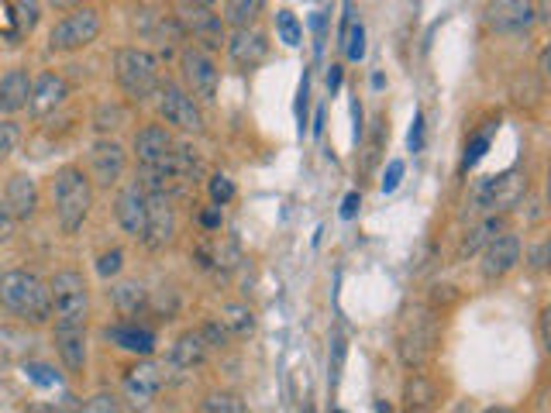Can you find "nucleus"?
Returning <instances> with one entry per match:
<instances>
[{"label":"nucleus","instance_id":"5701e85b","mask_svg":"<svg viewBox=\"0 0 551 413\" xmlns=\"http://www.w3.org/2000/svg\"><path fill=\"white\" fill-rule=\"evenodd\" d=\"M28 97H31V73L28 69H7L0 76V114L11 118V114H21L28 107Z\"/></svg>","mask_w":551,"mask_h":413},{"label":"nucleus","instance_id":"09e8293b","mask_svg":"<svg viewBox=\"0 0 551 413\" xmlns=\"http://www.w3.org/2000/svg\"><path fill=\"white\" fill-rule=\"evenodd\" d=\"M324 25H328V18L317 11L314 18H310V28H314V38H317V56H321V49H324Z\"/></svg>","mask_w":551,"mask_h":413},{"label":"nucleus","instance_id":"20e7f679","mask_svg":"<svg viewBox=\"0 0 551 413\" xmlns=\"http://www.w3.org/2000/svg\"><path fill=\"white\" fill-rule=\"evenodd\" d=\"M114 80L124 97L131 104H145V100L155 97L162 83V73H159V59L145 49H135V45H124V49L114 52Z\"/></svg>","mask_w":551,"mask_h":413},{"label":"nucleus","instance_id":"4c0bfd02","mask_svg":"<svg viewBox=\"0 0 551 413\" xmlns=\"http://www.w3.org/2000/svg\"><path fill=\"white\" fill-rule=\"evenodd\" d=\"M490 142H493V128H486L483 135H476V138H472L469 152H465V159H462V169L479 166V159H483V155H486V148H490Z\"/></svg>","mask_w":551,"mask_h":413},{"label":"nucleus","instance_id":"7c9ffc66","mask_svg":"<svg viewBox=\"0 0 551 413\" xmlns=\"http://www.w3.org/2000/svg\"><path fill=\"white\" fill-rule=\"evenodd\" d=\"M341 49H345L348 62L366 59V28H362V21H348V25L341 28Z\"/></svg>","mask_w":551,"mask_h":413},{"label":"nucleus","instance_id":"393cba45","mask_svg":"<svg viewBox=\"0 0 551 413\" xmlns=\"http://www.w3.org/2000/svg\"><path fill=\"white\" fill-rule=\"evenodd\" d=\"M207 341H204V334L200 331H186L176 338V345H173V365L176 369H197V365H204L207 362Z\"/></svg>","mask_w":551,"mask_h":413},{"label":"nucleus","instance_id":"9d476101","mask_svg":"<svg viewBox=\"0 0 551 413\" xmlns=\"http://www.w3.org/2000/svg\"><path fill=\"white\" fill-rule=\"evenodd\" d=\"M180 73H183V87L190 90L200 104H214L217 87H221V69H217L214 62V52L200 49V45H183Z\"/></svg>","mask_w":551,"mask_h":413},{"label":"nucleus","instance_id":"f8f14e48","mask_svg":"<svg viewBox=\"0 0 551 413\" xmlns=\"http://www.w3.org/2000/svg\"><path fill=\"white\" fill-rule=\"evenodd\" d=\"M124 169H128V152L121 142H114L111 135H100L90 148V183L97 190H111L121 183Z\"/></svg>","mask_w":551,"mask_h":413},{"label":"nucleus","instance_id":"4be33fe9","mask_svg":"<svg viewBox=\"0 0 551 413\" xmlns=\"http://www.w3.org/2000/svg\"><path fill=\"white\" fill-rule=\"evenodd\" d=\"M173 145H176L173 131L159 121V124H145V128H138L135 142H131V152H135L138 166H152V162H159Z\"/></svg>","mask_w":551,"mask_h":413},{"label":"nucleus","instance_id":"473e14b6","mask_svg":"<svg viewBox=\"0 0 551 413\" xmlns=\"http://www.w3.org/2000/svg\"><path fill=\"white\" fill-rule=\"evenodd\" d=\"M345 355H348V338L341 331L331 334V348H328V383L338 386L341 369H345Z\"/></svg>","mask_w":551,"mask_h":413},{"label":"nucleus","instance_id":"3c124183","mask_svg":"<svg viewBox=\"0 0 551 413\" xmlns=\"http://www.w3.org/2000/svg\"><path fill=\"white\" fill-rule=\"evenodd\" d=\"M45 4L52 7V11H73V7H80V4H87V0H45Z\"/></svg>","mask_w":551,"mask_h":413},{"label":"nucleus","instance_id":"49530a36","mask_svg":"<svg viewBox=\"0 0 551 413\" xmlns=\"http://www.w3.org/2000/svg\"><path fill=\"white\" fill-rule=\"evenodd\" d=\"M359 207H362V193H348L345 200H341V217H345V221H352L355 214H359Z\"/></svg>","mask_w":551,"mask_h":413},{"label":"nucleus","instance_id":"1a4fd4ad","mask_svg":"<svg viewBox=\"0 0 551 413\" xmlns=\"http://www.w3.org/2000/svg\"><path fill=\"white\" fill-rule=\"evenodd\" d=\"M100 28H104V21H100V11L97 7H73V11H66V18H59L56 25L49 31V49L52 52H62V56H69V52H80L87 49V45L97 42Z\"/></svg>","mask_w":551,"mask_h":413},{"label":"nucleus","instance_id":"f704fd0d","mask_svg":"<svg viewBox=\"0 0 551 413\" xmlns=\"http://www.w3.org/2000/svg\"><path fill=\"white\" fill-rule=\"evenodd\" d=\"M200 410H211V413H245V403L238 400L235 393H211V396H204Z\"/></svg>","mask_w":551,"mask_h":413},{"label":"nucleus","instance_id":"cd10ccee","mask_svg":"<svg viewBox=\"0 0 551 413\" xmlns=\"http://www.w3.org/2000/svg\"><path fill=\"white\" fill-rule=\"evenodd\" d=\"M266 11V0H224V25L231 28H252L259 21V14Z\"/></svg>","mask_w":551,"mask_h":413},{"label":"nucleus","instance_id":"603ef678","mask_svg":"<svg viewBox=\"0 0 551 413\" xmlns=\"http://www.w3.org/2000/svg\"><path fill=\"white\" fill-rule=\"evenodd\" d=\"M31 376H35L38 383H45V386L56 383V376H49V369H45V365H31Z\"/></svg>","mask_w":551,"mask_h":413},{"label":"nucleus","instance_id":"72a5a7b5","mask_svg":"<svg viewBox=\"0 0 551 413\" xmlns=\"http://www.w3.org/2000/svg\"><path fill=\"white\" fill-rule=\"evenodd\" d=\"M207 193H211V204H217V207L231 204V200H235V179L217 173V176L207 179Z\"/></svg>","mask_w":551,"mask_h":413},{"label":"nucleus","instance_id":"de8ad7c7","mask_svg":"<svg viewBox=\"0 0 551 413\" xmlns=\"http://www.w3.org/2000/svg\"><path fill=\"white\" fill-rule=\"evenodd\" d=\"M14 224H18V221H14V217H11V210H7V207H4V200H0V241H7V238H11Z\"/></svg>","mask_w":551,"mask_h":413},{"label":"nucleus","instance_id":"bb28decb","mask_svg":"<svg viewBox=\"0 0 551 413\" xmlns=\"http://www.w3.org/2000/svg\"><path fill=\"white\" fill-rule=\"evenodd\" d=\"M111 303L121 317H138L149 307V293H145L142 283H118L111 286Z\"/></svg>","mask_w":551,"mask_h":413},{"label":"nucleus","instance_id":"9b49d317","mask_svg":"<svg viewBox=\"0 0 551 413\" xmlns=\"http://www.w3.org/2000/svg\"><path fill=\"white\" fill-rule=\"evenodd\" d=\"M180 235V217H176L173 197L169 193H149L145 197V228H142V245L149 252H166Z\"/></svg>","mask_w":551,"mask_h":413},{"label":"nucleus","instance_id":"39448f33","mask_svg":"<svg viewBox=\"0 0 551 413\" xmlns=\"http://www.w3.org/2000/svg\"><path fill=\"white\" fill-rule=\"evenodd\" d=\"M531 190V179L521 169H507L500 176H486L472 186L469 193V214H507L514 210Z\"/></svg>","mask_w":551,"mask_h":413},{"label":"nucleus","instance_id":"f03ea898","mask_svg":"<svg viewBox=\"0 0 551 413\" xmlns=\"http://www.w3.org/2000/svg\"><path fill=\"white\" fill-rule=\"evenodd\" d=\"M438 348H441V321H438V314L428 310V307L407 310L400 327H397V355H400L403 369L424 372L434 362Z\"/></svg>","mask_w":551,"mask_h":413},{"label":"nucleus","instance_id":"423d86ee","mask_svg":"<svg viewBox=\"0 0 551 413\" xmlns=\"http://www.w3.org/2000/svg\"><path fill=\"white\" fill-rule=\"evenodd\" d=\"M52 293V324L56 327H87L90 317V290L87 279L76 269H62L49 279Z\"/></svg>","mask_w":551,"mask_h":413},{"label":"nucleus","instance_id":"e433bc0d","mask_svg":"<svg viewBox=\"0 0 551 413\" xmlns=\"http://www.w3.org/2000/svg\"><path fill=\"white\" fill-rule=\"evenodd\" d=\"M124 269V252L121 248H111V252H104L97 259V276L100 279H118Z\"/></svg>","mask_w":551,"mask_h":413},{"label":"nucleus","instance_id":"8fccbe9b","mask_svg":"<svg viewBox=\"0 0 551 413\" xmlns=\"http://www.w3.org/2000/svg\"><path fill=\"white\" fill-rule=\"evenodd\" d=\"M534 18H538V25H548L551 21V0H534Z\"/></svg>","mask_w":551,"mask_h":413},{"label":"nucleus","instance_id":"f257e3e1","mask_svg":"<svg viewBox=\"0 0 551 413\" xmlns=\"http://www.w3.org/2000/svg\"><path fill=\"white\" fill-rule=\"evenodd\" d=\"M0 310L25 321L31 327L52 321V293L42 276L28 269L0 272Z\"/></svg>","mask_w":551,"mask_h":413},{"label":"nucleus","instance_id":"864d4df0","mask_svg":"<svg viewBox=\"0 0 551 413\" xmlns=\"http://www.w3.org/2000/svg\"><path fill=\"white\" fill-rule=\"evenodd\" d=\"M341 87V66H331V73H328V93H338Z\"/></svg>","mask_w":551,"mask_h":413},{"label":"nucleus","instance_id":"a19ab883","mask_svg":"<svg viewBox=\"0 0 551 413\" xmlns=\"http://www.w3.org/2000/svg\"><path fill=\"white\" fill-rule=\"evenodd\" d=\"M14 11H18V28L21 31H31L38 25V0H18Z\"/></svg>","mask_w":551,"mask_h":413},{"label":"nucleus","instance_id":"c85d7f7f","mask_svg":"<svg viewBox=\"0 0 551 413\" xmlns=\"http://www.w3.org/2000/svg\"><path fill=\"white\" fill-rule=\"evenodd\" d=\"M128 121H131V111L124 104H118V100H104V104L97 107V114H93V128H97L100 135L121 131Z\"/></svg>","mask_w":551,"mask_h":413},{"label":"nucleus","instance_id":"4468645a","mask_svg":"<svg viewBox=\"0 0 551 413\" xmlns=\"http://www.w3.org/2000/svg\"><path fill=\"white\" fill-rule=\"evenodd\" d=\"M486 25L496 35H527L538 25L534 0H490L486 4Z\"/></svg>","mask_w":551,"mask_h":413},{"label":"nucleus","instance_id":"0eeeda50","mask_svg":"<svg viewBox=\"0 0 551 413\" xmlns=\"http://www.w3.org/2000/svg\"><path fill=\"white\" fill-rule=\"evenodd\" d=\"M155 104H159V118L169 131H183V135H204L207 121H204V104L193 97L183 83H159L155 90Z\"/></svg>","mask_w":551,"mask_h":413},{"label":"nucleus","instance_id":"2f4dec72","mask_svg":"<svg viewBox=\"0 0 551 413\" xmlns=\"http://www.w3.org/2000/svg\"><path fill=\"white\" fill-rule=\"evenodd\" d=\"M276 35H279V42L283 45L297 49V45L304 42V25H300L293 11H276Z\"/></svg>","mask_w":551,"mask_h":413},{"label":"nucleus","instance_id":"6ab92c4d","mask_svg":"<svg viewBox=\"0 0 551 413\" xmlns=\"http://www.w3.org/2000/svg\"><path fill=\"white\" fill-rule=\"evenodd\" d=\"M162 383H166V376H162V365L152 362V355L142 358V362H135L128 372H124V389H128V396L131 400H138V403L155 400Z\"/></svg>","mask_w":551,"mask_h":413},{"label":"nucleus","instance_id":"2eb2a0df","mask_svg":"<svg viewBox=\"0 0 551 413\" xmlns=\"http://www.w3.org/2000/svg\"><path fill=\"white\" fill-rule=\"evenodd\" d=\"M224 52H228L231 66L242 69V73H252L262 62L269 59V38L262 35L259 28H231L228 42H224Z\"/></svg>","mask_w":551,"mask_h":413},{"label":"nucleus","instance_id":"c9c22d12","mask_svg":"<svg viewBox=\"0 0 551 413\" xmlns=\"http://www.w3.org/2000/svg\"><path fill=\"white\" fill-rule=\"evenodd\" d=\"M521 259L527 262V269H531L534 276H538V272H545V269H548V259H551V241H548V238H541L538 245L527 248V252L521 255Z\"/></svg>","mask_w":551,"mask_h":413},{"label":"nucleus","instance_id":"a18cd8bd","mask_svg":"<svg viewBox=\"0 0 551 413\" xmlns=\"http://www.w3.org/2000/svg\"><path fill=\"white\" fill-rule=\"evenodd\" d=\"M83 410H118V396L100 393V396H93L90 403H83Z\"/></svg>","mask_w":551,"mask_h":413},{"label":"nucleus","instance_id":"dca6fc26","mask_svg":"<svg viewBox=\"0 0 551 413\" xmlns=\"http://www.w3.org/2000/svg\"><path fill=\"white\" fill-rule=\"evenodd\" d=\"M145 186L138 183V179H128V183L118 190V197H114V217H118L121 231L128 238H142V228H145Z\"/></svg>","mask_w":551,"mask_h":413},{"label":"nucleus","instance_id":"7ed1b4c3","mask_svg":"<svg viewBox=\"0 0 551 413\" xmlns=\"http://www.w3.org/2000/svg\"><path fill=\"white\" fill-rule=\"evenodd\" d=\"M93 207V183L80 166H62L52 176V210L62 235H76L87 224Z\"/></svg>","mask_w":551,"mask_h":413},{"label":"nucleus","instance_id":"6e6d98bb","mask_svg":"<svg viewBox=\"0 0 551 413\" xmlns=\"http://www.w3.org/2000/svg\"><path fill=\"white\" fill-rule=\"evenodd\" d=\"M197 4H207V7H214V0H197Z\"/></svg>","mask_w":551,"mask_h":413},{"label":"nucleus","instance_id":"f3484780","mask_svg":"<svg viewBox=\"0 0 551 413\" xmlns=\"http://www.w3.org/2000/svg\"><path fill=\"white\" fill-rule=\"evenodd\" d=\"M69 97V83L59 73H42L38 80H31V97H28V111L35 118H49L56 114Z\"/></svg>","mask_w":551,"mask_h":413},{"label":"nucleus","instance_id":"ddd939ff","mask_svg":"<svg viewBox=\"0 0 551 413\" xmlns=\"http://www.w3.org/2000/svg\"><path fill=\"white\" fill-rule=\"evenodd\" d=\"M479 255H483V262H479L483 279L486 283H496V279L510 276V272L521 266L524 241H521V235H514V231H500V235H496Z\"/></svg>","mask_w":551,"mask_h":413},{"label":"nucleus","instance_id":"b1692460","mask_svg":"<svg viewBox=\"0 0 551 413\" xmlns=\"http://www.w3.org/2000/svg\"><path fill=\"white\" fill-rule=\"evenodd\" d=\"M500 231H507V221H503V214H483V221H479L476 228L465 231V238L459 245V259H472V255H479L496 235H500Z\"/></svg>","mask_w":551,"mask_h":413},{"label":"nucleus","instance_id":"c03bdc74","mask_svg":"<svg viewBox=\"0 0 551 413\" xmlns=\"http://www.w3.org/2000/svg\"><path fill=\"white\" fill-rule=\"evenodd\" d=\"M400 179H403V162L400 159H393L390 166H386V173H383V183H379V190L383 193H393L400 186Z\"/></svg>","mask_w":551,"mask_h":413},{"label":"nucleus","instance_id":"aec40b11","mask_svg":"<svg viewBox=\"0 0 551 413\" xmlns=\"http://www.w3.org/2000/svg\"><path fill=\"white\" fill-rule=\"evenodd\" d=\"M56 352L69 376L87 372V327H56Z\"/></svg>","mask_w":551,"mask_h":413},{"label":"nucleus","instance_id":"c756f323","mask_svg":"<svg viewBox=\"0 0 551 413\" xmlns=\"http://www.w3.org/2000/svg\"><path fill=\"white\" fill-rule=\"evenodd\" d=\"M221 324H224V331L235 334V338H245V334L255 331V317H252V310H248L245 303H224Z\"/></svg>","mask_w":551,"mask_h":413},{"label":"nucleus","instance_id":"412c9836","mask_svg":"<svg viewBox=\"0 0 551 413\" xmlns=\"http://www.w3.org/2000/svg\"><path fill=\"white\" fill-rule=\"evenodd\" d=\"M4 207L11 210V217L14 221H31V217L38 214V186H35V179L25 176V173H18V176H11L7 179V186H4Z\"/></svg>","mask_w":551,"mask_h":413},{"label":"nucleus","instance_id":"6e6552de","mask_svg":"<svg viewBox=\"0 0 551 413\" xmlns=\"http://www.w3.org/2000/svg\"><path fill=\"white\" fill-rule=\"evenodd\" d=\"M173 18L180 21L186 42L200 45V49L221 52L224 42H228V25H224V18L214 11V7L197 4V0H176Z\"/></svg>","mask_w":551,"mask_h":413},{"label":"nucleus","instance_id":"79ce46f5","mask_svg":"<svg viewBox=\"0 0 551 413\" xmlns=\"http://www.w3.org/2000/svg\"><path fill=\"white\" fill-rule=\"evenodd\" d=\"M200 228H204V235H214V231H221V224H224V214H221V207L211 204V207H204L200 210Z\"/></svg>","mask_w":551,"mask_h":413},{"label":"nucleus","instance_id":"37998d69","mask_svg":"<svg viewBox=\"0 0 551 413\" xmlns=\"http://www.w3.org/2000/svg\"><path fill=\"white\" fill-rule=\"evenodd\" d=\"M407 148H410V152H421V148H424V114H421V111H417V114H414V121H410Z\"/></svg>","mask_w":551,"mask_h":413},{"label":"nucleus","instance_id":"a211bd4d","mask_svg":"<svg viewBox=\"0 0 551 413\" xmlns=\"http://www.w3.org/2000/svg\"><path fill=\"white\" fill-rule=\"evenodd\" d=\"M104 338L111 341L114 348H121V352H128V355H135V358L155 355V345H159L155 331H149V327H138V324H131V321L111 324L104 331Z\"/></svg>","mask_w":551,"mask_h":413},{"label":"nucleus","instance_id":"5fc2aeb1","mask_svg":"<svg viewBox=\"0 0 551 413\" xmlns=\"http://www.w3.org/2000/svg\"><path fill=\"white\" fill-rule=\"evenodd\" d=\"M314 135H324V111H317V128H314Z\"/></svg>","mask_w":551,"mask_h":413},{"label":"nucleus","instance_id":"ea45409f","mask_svg":"<svg viewBox=\"0 0 551 413\" xmlns=\"http://www.w3.org/2000/svg\"><path fill=\"white\" fill-rule=\"evenodd\" d=\"M200 334H204L207 348H224V345H228V338H231V334L224 331L221 321H207L204 327H200Z\"/></svg>","mask_w":551,"mask_h":413},{"label":"nucleus","instance_id":"a878e982","mask_svg":"<svg viewBox=\"0 0 551 413\" xmlns=\"http://www.w3.org/2000/svg\"><path fill=\"white\" fill-rule=\"evenodd\" d=\"M441 400L434 379H428L424 372H410L407 386H403V407L407 410H431Z\"/></svg>","mask_w":551,"mask_h":413},{"label":"nucleus","instance_id":"58836bf2","mask_svg":"<svg viewBox=\"0 0 551 413\" xmlns=\"http://www.w3.org/2000/svg\"><path fill=\"white\" fill-rule=\"evenodd\" d=\"M21 145V128L14 121H0V159Z\"/></svg>","mask_w":551,"mask_h":413}]
</instances>
